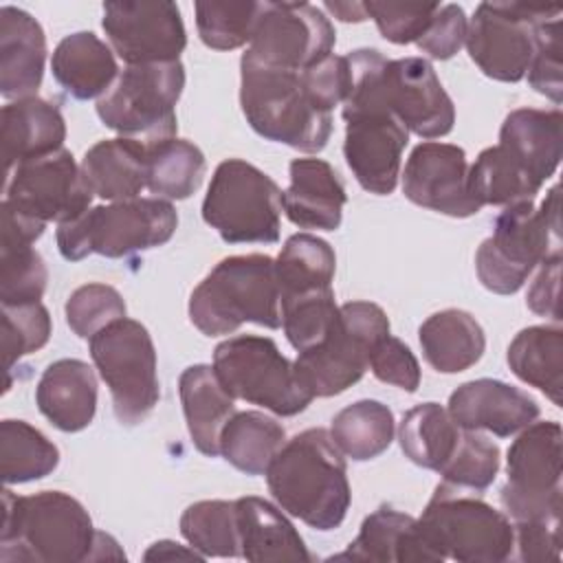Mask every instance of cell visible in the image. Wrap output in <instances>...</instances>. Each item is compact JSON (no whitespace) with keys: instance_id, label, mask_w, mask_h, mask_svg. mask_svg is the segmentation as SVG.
Segmentation results:
<instances>
[{"instance_id":"obj_42","label":"cell","mask_w":563,"mask_h":563,"mask_svg":"<svg viewBox=\"0 0 563 563\" xmlns=\"http://www.w3.org/2000/svg\"><path fill=\"white\" fill-rule=\"evenodd\" d=\"M260 4L255 0H200L194 4L198 35L213 51H233L251 42Z\"/></svg>"},{"instance_id":"obj_9","label":"cell","mask_w":563,"mask_h":563,"mask_svg":"<svg viewBox=\"0 0 563 563\" xmlns=\"http://www.w3.org/2000/svg\"><path fill=\"white\" fill-rule=\"evenodd\" d=\"M185 88V66L176 62L125 66L97 99L101 123L147 147L176 136V103Z\"/></svg>"},{"instance_id":"obj_36","label":"cell","mask_w":563,"mask_h":563,"mask_svg":"<svg viewBox=\"0 0 563 563\" xmlns=\"http://www.w3.org/2000/svg\"><path fill=\"white\" fill-rule=\"evenodd\" d=\"M543 183H539L506 147L499 143L479 152L468 167V187L475 200L493 207H508L532 200Z\"/></svg>"},{"instance_id":"obj_51","label":"cell","mask_w":563,"mask_h":563,"mask_svg":"<svg viewBox=\"0 0 563 563\" xmlns=\"http://www.w3.org/2000/svg\"><path fill=\"white\" fill-rule=\"evenodd\" d=\"M517 559L523 563L561 561V515L515 521Z\"/></svg>"},{"instance_id":"obj_37","label":"cell","mask_w":563,"mask_h":563,"mask_svg":"<svg viewBox=\"0 0 563 563\" xmlns=\"http://www.w3.org/2000/svg\"><path fill=\"white\" fill-rule=\"evenodd\" d=\"M462 427L440 402H422L409 409L398 427L402 453L418 466L440 471L453 455Z\"/></svg>"},{"instance_id":"obj_4","label":"cell","mask_w":563,"mask_h":563,"mask_svg":"<svg viewBox=\"0 0 563 563\" xmlns=\"http://www.w3.org/2000/svg\"><path fill=\"white\" fill-rule=\"evenodd\" d=\"M189 319L207 336L235 332L244 323L282 325L275 260L231 255L218 262L189 297Z\"/></svg>"},{"instance_id":"obj_45","label":"cell","mask_w":563,"mask_h":563,"mask_svg":"<svg viewBox=\"0 0 563 563\" xmlns=\"http://www.w3.org/2000/svg\"><path fill=\"white\" fill-rule=\"evenodd\" d=\"M48 271L33 244H0V299L2 303L40 301Z\"/></svg>"},{"instance_id":"obj_17","label":"cell","mask_w":563,"mask_h":563,"mask_svg":"<svg viewBox=\"0 0 563 563\" xmlns=\"http://www.w3.org/2000/svg\"><path fill=\"white\" fill-rule=\"evenodd\" d=\"M92 191L68 150L20 163L7 174L4 200L37 222H68L90 209Z\"/></svg>"},{"instance_id":"obj_44","label":"cell","mask_w":563,"mask_h":563,"mask_svg":"<svg viewBox=\"0 0 563 563\" xmlns=\"http://www.w3.org/2000/svg\"><path fill=\"white\" fill-rule=\"evenodd\" d=\"M279 312L288 343L303 352L325 339L339 317V306L334 303V290H323L286 299L279 303Z\"/></svg>"},{"instance_id":"obj_5","label":"cell","mask_w":563,"mask_h":563,"mask_svg":"<svg viewBox=\"0 0 563 563\" xmlns=\"http://www.w3.org/2000/svg\"><path fill=\"white\" fill-rule=\"evenodd\" d=\"M240 106L260 136L299 152H321L332 134V114L310 101L299 73L249 53L240 59Z\"/></svg>"},{"instance_id":"obj_25","label":"cell","mask_w":563,"mask_h":563,"mask_svg":"<svg viewBox=\"0 0 563 563\" xmlns=\"http://www.w3.org/2000/svg\"><path fill=\"white\" fill-rule=\"evenodd\" d=\"M35 405L64 433L86 429L97 411V378L92 367L79 358L51 363L37 380Z\"/></svg>"},{"instance_id":"obj_24","label":"cell","mask_w":563,"mask_h":563,"mask_svg":"<svg viewBox=\"0 0 563 563\" xmlns=\"http://www.w3.org/2000/svg\"><path fill=\"white\" fill-rule=\"evenodd\" d=\"M46 62L42 24L18 7H0V92L4 99L35 97Z\"/></svg>"},{"instance_id":"obj_2","label":"cell","mask_w":563,"mask_h":563,"mask_svg":"<svg viewBox=\"0 0 563 563\" xmlns=\"http://www.w3.org/2000/svg\"><path fill=\"white\" fill-rule=\"evenodd\" d=\"M264 475L277 506L306 526L328 532L343 523L352 493L343 453L330 431L317 427L292 435Z\"/></svg>"},{"instance_id":"obj_18","label":"cell","mask_w":563,"mask_h":563,"mask_svg":"<svg viewBox=\"0 0 563 563\" xmlns=\"http://www.w3.org/2000/svg\"><path fill=\"white\" fill-rule=\"evenodd\" d=\"M101 26L128 66L176 62L187 46L180 9L167 0L106 2Z\"/></svg>"},{"instance_id":"obj_21","label":"cell","mask_w":563,"mask_h":563,"mask_svg":"<svg viewBox=\"0 0 563 563\" xmlns=\"http://www.w3.org/2000/svg\"><path fill=\"white\" fill-rule=\"evenodd\" d=\"M449 413L457 427L510 438L539 418V405L528 391L495 378L460 385L449 396Z\"/></svg>"},{"instance_id":"obj_8","label":"cell","mask_w":563,"mask_h":563,"mask_svg":"<svg viewBox=\"0 0 563 563\" xmlns=\"http://www.w3.org/2000/svg\"><path fill=\"white\" fill-rule=\"evenodd\" d=\"M418 523L442 561L501 563L515 550V528L504 512L477 493L457 490L444 482L433 490Z\"/></svg>"},{"instance_id":"obj_31","label":"cell","mask_w":563,"mask_h":563,"mask_svg":"<svg viewBox=\"0 0 563 563\" xmlns=\"http://www.w3.org/2000/svg\"><path fill=\"white\" fill-rule=\"evenodd\" d=\"M499 145L506 147L539 183H545L561 163L563 114L559 108H517L499 130Z\"/></svg>"},{"instance_id":"obj_43","label":"cell","mask_w":563,"mask_h":563,"mask_svg":"<svg viewBox=\"0 0 563 563\" xmlns=\"http://www.w3.org/2000/svg\"><path fill=\"white\" fill-rule=\"evenodd\" d=\"M499 446L482 431L462 429L453 455L438 471L442 482L466 493L486 490L499 471Z\"/></svg>"},{"instance_id":"obj_19","label":"cell","mask_w":563,"mask_h":563,"mask_svg":"<svg viewBox=\"0 0 563 563\" xmlns=\"http://www.w3.org/2000/svg\"><path fill=\"white\" fill-rule=\"evenodd\" d=\"M383 99L405 130L420 139H440L453 130L455 106L424 57L387 59Z\"/></svg>"},{"instance_id":"obj_56","label":"cell","mask_w":563,"mask_h":563,"mask_svg":"<svg viewBox=\"0 0 563 563\" xmlns=\"http://www.w3.org/2000/svg\"><path fill=\"white\" fill-rule=\"evenodd\" d=\"M334 18H339L341 22H363L367 20L365 13V4L363 2H325L323 4Z\"/></svg>"},{"instance_id":"obj_13","label":"cell","mask_w":563,"mask_h":563,"mask_svg":"<svg viewBox=\"0 0 563 563\" xmlns=\"http://www.w3.org/2000/svg\"><path fill=\"white\" fill-rule=\"evenodd\" d=\"M88 347L110 389L117 420L125 427L143 422L161 398L156 350L147 328L123 317L88 339Z\"/></svg>"},{"instance_id":"obj_49","label":"cell","mask_w":563,"mask_h":563,"mask_svg":"<svg viewBox=\"0 0 563 563\" xmlns=\"http://www.w3.org/2000/svg\"><path fill=\"white\" fill-rule=\"evenodd\" d=\"M528 84L552 99L556 106L561 103L563 79H561V15H554L537 26V44L534 55L528 66Z\"/></svg>"},{"instance_id":"obj_48","label":"cell","mask_w":563,"mask_h":563,"mask_svg":"<svg viewBox=\"0 0 563 563\" xmlns=\"http://www.w3.org/2000/svg\"><path fill=\"white\" fill-rule=\"evenodd\" d=\"M367 18H372L387 42L411 44L429 29L438 2H363Z\"/></svg>"},{"instance_id":"obj_20","label":"cell","mask_w":563,"mask_h":563,"mask_svg":"<svg viewBox=\"0 0 563 563\" xmlns=\"http://www.w3.org/2000/svg\"><path fill=\"white\" fill-rule=\"evenodd\" d=\"M468 158L451 143L424 141L416 145L402 172V194L418 207L451 216H475L482 205L468 187Z\"/></svg>"},{"instance_id":"obj_33","label":"cell","mask_w":563,"mask_h":563,"mask_svg":"<svg viewBox=\"0 0 563 563\" xmlns=\"http://www.w3.org/2000/svg\"><path fill=\"white\" fill-rule=\"evenodd\" d=\"M508 365L512 374L543 391L556 407L563 391V330L554 325L523 328L508 345Z\"/></svg>"},{"instance_id":"obj_34","label":"cell","mask_w":563,"mask_h":563,"mask_svg":"<svg viewBox=\"0 0 563 563\" xmlns=\"http://www.w3.org/2000/svg\"><path fill=\"white\" fill-rule=\"evenodd\" d=\"M334 271L336 255L325 240L310 233L290 235L275 260L279 303L292 297L332 290Z\"/></svg>"},{"instance_id":"obj_47","label":"cell","mask_w":563,"mask_h":563,"mask_svg":"<svg viewBox=\"0 0 563 563\" xmlns=\"http://www.w3.org/2000/svg\"><path fill=\"white\" fill-rule=\"evenodd\" d=\"M66 323L81 339H92L110 323L125 317L121 292L108 284H84L70 292L64 306Z\"/></svg>"},{"instance_id":"obj_6","label":"cell","mask_w":563,"mask_h":563,"mask_svg":"<svg viewBox=\"0 0 563 563\" xmlns=\"http://www.w3.org/2000/svg\"><path fill=\"white\" fill-rule=\"evenodd\" d=\"M556 251H561V222L559 187L554 185L539 209L532 200L504 207L495 220L493 235L475 253V271L490 292L512 295Z\"/></svg>"},{"instance_id":"obj_22","label":"cell","mask_w":563,"mask_h":563,"mask_svg":"<svg viewBox=\"0 0 563 563\" xmlns=\"http://www.w3.org/2000/svg\"><path fill=\"white\" fill-rule=\"evenodd\" d=\"M290 185L282 191V209L299 229L334 231L341 227L347 202L345 187L330 163L295 158L288 167Z\"/></svg>"},{"instance_id":"obj_41","label":"cell","mask_w":563,"mask_h":563,"mask_svg":"<svg viewBox=\"0 0 563 563\" xmlns=\"http://www.w3.org/2000/svg\"><path fill=\"white\" fill-rule=\"evenodd\" d=\"M180 534L205 559L240 556V528L235 501L202 499L180 515Z\"/></svg>"},{"instance_id":"obj_30","label":"cell","mask_w":563,"mask_h":563,"mask_svg":"<svg viewBox=\"0 0 563 563\" xmlns=\"http://www.w3.org/2000/svg\"><path fill=\"white\" fill-rule=\"evenodd\" d=\"M51 70L57 84L75 99H101L119 77L110 44L92 31L66 35L53 51Z\"/></svg>"},{"instance_id":"obj_29","label":"cell","mask_w":563,"mask_h":563,"mask_svg":"<svg viewBox=\"0 0 563 563\" xmlns=\"http://www.w3.org/2000/svg\"><path fill=\"white\" fill-rule=\"evenodd\" d=\"M240 528V559L253 563L268 561H312L301 534L286 515L262 497L235 499Z\"/></svg>"},{"instance_id":"obj_3","label":"cell","mask_w":563,"mask_h":563,"mask_svg":"<svg viewBox=\"0 0 563 563\" xmlns=\"http://www.w3.org/2000/svg\"><path fill=\"white\" fill-rule=\"evenodd\" d=\"M97 532L88 510L62 490L20 497L2 490V563H81L92 561Z\"/></svg>"},{"instance_id":"obj_11","label":"cell","mask_w":563,"mask_h":563,"mask_svg":"<svg viewBox=\"0 0 563 563\" xmlns=\"http://www.w3.org/2000/svg\"><path fill=\"white\" fill-rule=\"evenodd\" d=\"M282 191L260 167L242 161H222L202 200V220L229 244L279 240Z\"/></svg>"},{"instance_id":"obj_55","label":"cell","mask_w":563,"mask_h":563,"mask_svg":"<svg viewBox=\"0 0 563 563\" xmlns=\"http://www.w3.org/2000/svg\"><path fill=\"white\" fill-rule=\"evenodd\" d=\"M145 561H176V559H205L200 552H196L191 545H180L176 541H156L150 545V550L143 554Z\"/></svg>"},{"instance_id":"obj_26","label":"cell","mask_w":563,"mask_h":563,"mask_svg":"<svg viewBox=\"0 0 563 563\" xmlns=\"http://www.w3.org/2000/svg\"><path fill=\"white\" fill-rule=\"evenodd\" d=\"M0 123L7 174L20 163L64 150L66 121L55 103L37 95L2 106Z\"/></svg>"},{"instance_id":"obj_39","label":"cell","mask_w":563,"mask_h":563,"mask_svg":"<svg viewBox=\"0 0 563 563\" xmlns=\"http://www.w3.org/2000/svg\"><path fill=\"white\" fill-rule=\"evenodd\" d=\"M59 464V449L24 420L0 422V475L7 486L51 475Z\"/></svg>"},{"instance_id":"obj_46","label":"cell","mask_w":563,"mask_h":563,"mask_svg":"<svg viewBox=\"0 0 563 563\" xmlns=\"http://www.w3.org/2000/svg\"><path fill=\"white\" fill-rule=\"evenodd\" d=\"M51 339V317L40 303H2V358L7 374L13 365L37 350Z\"/></svg>"},{"instance_id":"obj_32","label":"cell","mask_w":563,"mask_h":563,"mask_svg":"<svg viewBox=\"0 0 563 563\" xmlns=\"http://www.w3.org/2000/svg\"><path fill=\"white\" fill-rule=\"evenodd\" d=\"M424 361L442 374H457L475 365L486 347L477 319L460 308H446L427 317L418 330Z\"/></svg>"},{"instance_id":"obj_54","label":"cell","mask_w":563,"mask_h":563,"mask_svg":"<svg viewBox=\"0 0 563 563\" xmlns=\"http://www.w3.org/2000/svg\"><path fill=\"white\" fill-rule=\"evenodd\" d=\"M539 273L532 282V286L528 288V297L526 303L528 308L539 314V317H548L552 321H561V312H559V282H561V251L548 255L541 264H539Z\"/></svg>"},{"instance_id":"obj_38","label":"cell","mask_w":563,"mask_h":563,"mask_svg":"<svg viewBox=\"0 0 563 563\" xmlns=\"http://www.w3.org/2000/svg\"><path fill=\"white\" fill-rule=\"evenodd\" d=\"M394 413L380 400H356L343 407L330 427L339 451L354 462H367L385 453L394 440Z\"/></svg>"},{"instance_id":"obj_27","label":"cell","mask_w":563,"mask_h":563,"mask_svg":"<svg viewBox=\"0 0 563 563\" xmlns=\"http://www.w3.org/2000/svg\"><path fill=\"white\" fill-rule=\"evenodd\" d=\"M79 167L95 196L110 202L132 200L147 187V145L125 136L106 139L84 154Z\"/></svg>"},{"instance_id":"obj_14","label":"cell","mask_w":563,"mask_h":563,"mask_svg":"<svg viewBox=\"0 0 563 563\" xmlns=\"http://www.w3.org/2000/svg\"><path fill=\"white\" fill-rule=\"evenodd\" d=\"M554 15L559 4L482 2L466 29L468 57L490 79L519 81L534 55L537 26Z\"/></svg>"},{"instance_id":"obj_12","label":"cell","mask_w":563,"mask_h":563,"mask_svg":"<svg viewBox=\"0 0 563 563\" xmlns=\"http://www.w3.org/2000/svg\"><path fill=\"white\" fill-rule=\"evenodd\" d=\"M389 334V319L378 303L347 301L325 339L297 354L295 367L308 391L330 398L363 378L376 343Z\"/></svg>"},{"instance_id":"obj_28","label":"cell","mask_w":563,"mask_h":563,"mask_svg":"<svg viewBox=\"0 0 563 563\" xmlns=\"http://www.w3.org/2000/svg\"><path fill=\"white\" fill-rule=\"evenodd\" d=\"M178 394L194 446L209 457L220 455V433L235 413V398L224 389L213 365L198 363L183 369Z\"/></svg>"},{"instance_id":"obj_10","label":"cell","mask_w":563,"mask_h":563,"mask_svg":"<svg viewBox=\"0 0 563 563\" xmlns=\"http://www.w3.org/2000/svg\"><path fill=\"white\" fill-rule=\"evenodd\" d=\"M213 369L233 398L282 418L301 413L314 398L295 361H288L268 336L238 334L222 341L213 350Z\"/></svg>"},{"instance_id":"obj_16","label":"cell","mask_w":563,"mask_h":563,"mask_svg":"<svg viewBox=\"0 0 563 563\" xmlns=\"http://www.w3.org/2000/svg\"><path fill=\"white\" fill-rule=\"evenodd\" d=\"M336 33L310 2H262L246 53L262 64L301 73L332 55Z\"/></svg>"},{"instance_id":"obj_15","label":"cell","mask_w":563,"mask_h":563,"mask_svg":"<svg viewBox=\"0 0 563 563\" xmlns=\"http://www.w3.org/2000/svg\"><path fill=\"white\" fill-rule=\"evenodd\" d=\"M561 442L563 431L554 420L530 422L508 449V479L499 490L506 515L515 521L561 515Z\"/></svg>"},{"instance_id":"obj_40","label":"cell","mask_w":563,"mask_h":563,"mask_svg":"<svg viewBox=\"0 0 563 563\" xmlns=\"http://www.w3.org/2000/svg\"><path fill=\"white\" fill-rule=\"evenodd\" d=\"M150 172L147 189L163 200H185L202 183L207 172L205 154L198 145L185 139H169L147 147Z\"/></svg>"},{"instance_id":"obj_35","label":"cell","mask_w":563,"mask_h":563,"mask_svg":"<svg viewBox=\"0 0 563 563\" xmlns=\"http://www.w3.org/2000/svg\"><path fill=\"white\" fill-rule=\"evenodd\" d=\"M286 442L284 427L262 411H235L220 433V455L246 475H264Z\"/></svg>"},{"instance_id":"obj_53","label":"cell","mask_w":563,"mask_h":563,"mask_svg":"<svg viewBox=\"0 0 563 563\" xmlns=\"http://www.w3.org/2000/svg\"><path fill=\"white\" fill-rule=\"evenodd\" d=\"M468 20L460 4H440L416 46L433 59L453 57L466 42Z\"/></svg>"},{"instance_id":"obj_7","label":"cell","mask_w":563,"mask_h":563,"mask_svg":"<svg viewBox=\"0 0 563 563\" xmlns=\"http://www.w3.org/2000/svg\"><path fill=\"white\" fill-rule=\"evenodd\" d=\"M178 213L163 198H132L90 207L81 216L57 224V249L64 260L79 262L92 253L125 257L172 240Z\"/></svg>"},{"instance_id":"obj_52","label":"cell","mask_w":563,"mask_h":563,"mask_svg":"<svg viewBox=\"0 0 563 563\" xmlns=\"http://www.w3.org/2000/svg\"><path fill=\"white\" fill-rule=\"evenodd\" d=\"M301 84L310 97V101L323 110L332 112L334 106L343 103L347 97V62L345 55H328L310 68L301 70Z\"/></svg>"},{"instance_id":"obj_1","label":"cell","mask_w":563,"mask_h":563,"mask_svg":"<svg viewBox=\"0 0 563 563\" xmlns=\"http://www.w3.org/2000/svg\"><path fill=\"white\" fill-rule=\"evenodd\" d=\"M345 62L350 84L343 101V156L365 191L389 196L398 185L409 132L383 99L387 59L376 48H356L345 55Z\"/></svg>"},{"instance_id":"obj_50","label":"cell","mask_w":563,"mask_h":563,"mask_svg":"<svg viewBox=\"0 0 563 563\" xmlns=\"http://www.w3.org/2000/svg\"><path fill=\"white\" fill-rule=\"evenodd\" d=\"M369 369L372 374L394 387H400L405 391H416L420 387V365L409 345H405L400 339L387 334L383 336L369 356Z\"/></svg>"},{"instance_id":"obj_23","label":"cell","mask_w":563,"mask_h":563,"mask_svg":"<svg viewBox=\"0 0 563 563\" xmlns=\"http://www.w3.org/2000/svg\"><path fill=\"white\" fill-rule=\"evenodd\" d=\"M376 561V563H442L427 543L416 517L391 506H380L361 523L356 539L332 561Z\"/></svg>"}]
</instances>
